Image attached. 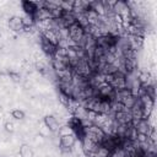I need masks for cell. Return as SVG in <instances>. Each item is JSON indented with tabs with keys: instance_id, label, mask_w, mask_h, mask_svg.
<instances>
[{
	"instance_id": "obj_1",
	"label": "cell",
	"mask_w": 157,
	"mask_h": 157,
	"mask_svg": "<svg viewBox=\"0 0 157 157\" xmlns=\"http://www.w3.org/2000/svg\"><path fill=\"white\" fill-rule=\"evenodd\" d=\"M67 36L75 44H80L85 36V29L82 28V26L78 22H75L67 27Z\"/></svg>"
},
{
	"instance_id": "obj_2",
	"label": "cell",
	"mask_w": 157,
	"mask_h": 157,
	"mask_svg": "<svg viewBox=\"0 0 157 157\" xmlns=\"http://www.w3.org/2000/svg\"><path fill=\"white\" fill-rule=\"evenodd\" d=\"M9 27L13 32H22L23 28H25V23H23L22 17H20V16H12V17H10V20H9Z\"/></svg>"
},
{
	"instance_id": "obj_3",
	"label": "cell",
	"mask_w": 157,
	"mask_h": 157,
	"mask_svg": "<svg viewBox=\"0 0 157 157\" xmlns=\"http://www.w3.org/2000/svg\"><path fill=\"white\" fill-rule=\"evenodd\" d=\"M75 142H76V139H75V135L74 134L60 136V146L63 147V150H69L70 151L74 147Z\"/></svg>"
},
{
	"instance_id": "obj_4",
	"label": "cell",
	"mask_w": 157,
	"mask_h": 157,
	"mask_svg": "<svg viewBox=\"0 0 157 157\" xmlns=\"http://www.w3.org/2000/svg\"><path fill=\"white\" fill-rule=\"evenodd\" d=\"M44 124H45V126H47L50 131H53V132H56V131H59V129H60L59 121H58V119H56L54 115H45V117H44Z\"/></svg>"
},
{
	"instance_id": "obj_5",
	"label": "cell",
	"mask_w": 157,
	"mask_h": 157,
	"mask_svg": "<svg viewBox=\"0 0 157 157\" xmlns=\"http://www.w3.org/2000/svg\"><path fill=\"white\" fill-rule=\"evenodd\" d=\"M40 43H42V49L44 50V53H47L48 55H50V56L54 58L58 47H56V45H53V44H52L50 42H48L43 36H40Z\"/></svg>"
},
{
	"instance_id": "obj_6",
	"label": "cell",
	"mask_w": 157,
	"mask_h": 157,
	"mask_svg": "<svg viewBox=\"0 0 157 157\" xmlns=\"http://www.w3.org/2000/svg\"><path fill=\"white\" fill-rule=\"evenodd\" d=\"M22 6H23V10H25V12L28 15V16H31V17H33V15L37 12V10L40 7L39 6V2H34V1H23L22 2Z\"/></svg>"
},
{
	"instance_id": "obj_7",
	"label": "cell",
	"mask_w": 157,
	"mask_h": 157,
	"mask_svg": "<svg viewBox=\"0 0 157 157\" xmlns=\"http://www.w3.org/2000/svg\"><path fill=\"white\" fill-rule=\"evenodd\" d=\"M20 155L22 157H32L33 156V151L31 150V147L26 144H23L21 147H20Z\"/></svg>"
},
{
	"instance_id": "obj_8",
	"label": "cell",
	"mask_w": 157,
	"mask_h": 157,
	"mask_svg": "<svg viewBox=\"0 0 157 157\" xmlns=\"http://www.w3.org/2000/svg\"><path fill=\"white\" fill-rule=\"evenodd\" d=\"M11 115H12V118L16 119V120H22V119H25V112L21 110V109H13V110L11 112Z\"/></svg>"
},
{
	"instance_id": "obj_9",
	"label": "cell",
	"mask_w": 157,
	"mask_h": 157,
	"mask_svg": "<svg viewBox=\"0 0 157 157\" xmlns=\"http://www.w3.org/2000/svg\"><path fill=\"white\" fill-rule=\"evenodd\" d=\"M59 134H60V136H64V135L74 134V131H72L69 126H64V128H60V129H59Z\"/></svg>"
},
{
	"instance_id": "obj_10",
	"label": "cell",
	"mask_w": 157,
	"mask_h": 157,
	"mask_svg": "<svg viewBox=\"0 0 157 157\" xmlns=\"http://www.w3.org/2000/svg\"><path fill=\"white\" fill-rule=\"evenodd\" d=\"M9 75H10V77H11L12 81H15V82H20V81H21V75H20V74L11 71V72H9Z\"/></svg>"
},
{
	"instance_id": "obj_11",
	"label": "cell",
	"mask_w": 157,
	"mask_h": 157,
	"mask_svg": "<svg viewBox=\"0 0 157 157\" xmlns=\"http://www.w3.org/2000/svg\"><path fill=\"white\" fill-rule=\"evenodd\" d=\"M4 126H5V130H6L7 132H13V130H15V125H13V123H11V121H6Z\"/></svg>"
},
{
	"instance_id": "obj_12",
	"label": "cell",
	"mask_w": 157,
	"mask_h": 157,
	"mask_svg": "<svg viewBox=\"0 0 157 157\" xmlns=\"http://www.w3.org/2000/svg\"><path fill=\"white\" fill-rule=\"evenodd\" d=\"M36 67H37V70H38V71H44V69H47L45 64H44V63H42V61L37 63V64H36Z\"/></svg>"
},
{
	"instance_id": "obj_13",
	"label": "cell",
	"mask_w": 157,
	"mask_h": 157,
	"mask_svg": "<svg viewBox=\"0 0 157 157\" xmlns=\"http://www.w3.org/2000/svg\"><path fill=\"white\" fill-rule=\"evenodd\" d=\"M0 16H1V12H0Z\"/></svg>"
}]
</instances>
